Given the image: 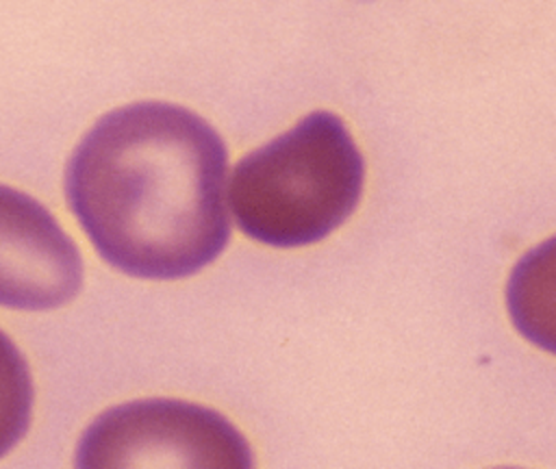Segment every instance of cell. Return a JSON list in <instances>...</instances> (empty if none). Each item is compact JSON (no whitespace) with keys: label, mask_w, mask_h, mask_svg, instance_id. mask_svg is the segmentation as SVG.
I'll return each instance as SVG.
<instances>
[{"label":"cell","mask_w":556,"mask_h":469,"mask_svg":"<svg viewBox=\"0 0 556 469\" xmlns=\"http://www.w3.org/2000/svg\"><path fill=\"white\" fill-rule=\"evenodd\" d=\"M506 308L523 339L556 354V234L515 263L506 282Z\"/></svg>","instance_id":"cell-5"},{"label":"cell","mask_w":556,"mask_h":469,"mask_svg":"<svg viewBox=\"0 0 556 469\" xmlns=\"http://www.w3.org/2000/svg\"><path fill=\"white\" fill-rule=\"evenodd\" d=\"M74 469H254V456L222 413L150 397L96 417L78 439Z\"/></svg>","instance_id":"cell-3"},{"label":"cell","mask_w":556,"mask_h":469,"mask_svg":"<svg viewBox=\"0 0 556 469\" xmlns=\"http://www.w3.org/2000/svg\"><path fill=\"white\" fill-rule=\"evenodd\" d=\"M83 287V258L54 215L0 185V306L50 310Z\"/></svg>","instance_id":"cell-4"},{"label":"cell","mask_w":556,"mask_h":469,"mask_svg":"<svg viewBox=\"0 0 556 469\" xmlns=\"http://www.w3.org/2000/svg\"><path fill=\"white\" fill-rule=\"evenodd\" d=\"M226 174V145L206 119L169 102H135L80 139L65 193L109 265L174 280L204 269L230 239Z\"/></svg>","instance_id":"cell-1"},{"label":"cell","mask_w":556,"mask_h":469,"mask_svg":"<svg viewBox=\"0 0 556 469\" xmlns=\"http://www.w3.org/2000/svg\"><path fill=\"white\" fill-rule=\"evenodd\" d=\"M33 413V378L17 345L0 330V458L26 434Z\"/></svg>","instance_id":"cell-6"},{"label":"cell","mask_w":556,"mask_h":469,"mask_svg":"<svg viewBox=\"0 0 556 469\" xmlns=\"http://www.w3.org/2000/svg\"><path fill=\"white\" fill-rule=\"evenodd\" d=\"M500 469H517V467H500Z\"/></svg>","instance_id":"cell-7"},{"label":"cell","mask_w":556,"mask_h":469,"mask_svg":"<svg viewBox=\"0 0 556 469\" xmlns=\"http://www.w3.org/2000/svg\"><path fill=\"white\" fill-rule=\"evenodd\" d=\"M363 182L365 161L343 119L313 111L235 165L228 200L250 239L300 248L321 241L354 213Z\"/></svg>","instance_id":"cell-2"}]
</instances>
